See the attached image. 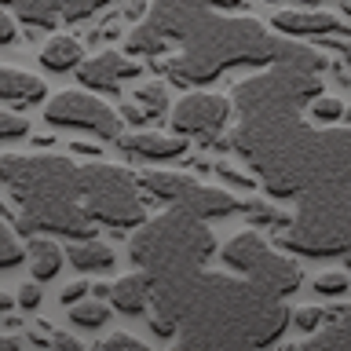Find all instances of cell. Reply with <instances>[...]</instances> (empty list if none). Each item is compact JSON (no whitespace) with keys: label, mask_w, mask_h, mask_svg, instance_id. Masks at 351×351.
Segmentation results:
<instances>
[{"label":"cell","mask_w":351,"mask_h":351,"mask_svg":"<svg viewBox=\"0 0 351 351\" xmlns=\"http://www.w3.org/2000/svg\"><path fill=\"white\" fill-rule=\"evenodd\" d=\"M289 318L285 296H274L241 274H213L202 267L191 278L150 289V329L165 340L176 337L180 348H271L289 329Z\"/></svg>","instance_id":"cell-1"},{"label":"cell","mask_w":351,"mask_h":351,"mask_svg":"<svg viewBox=\"0 0 351 351\" xmlns=\"http://www.w3.org/2000/svg\"><path fill=\"white\" fill-rule=\"evenodd\" d=\"M230 147L274 197H300L311 186H351V128H311L300 110L238 117Z\"/></svg>","instance_id":"cell-2"},{"label":"cell","mask_w":351,"mask_h":351,"mask_svg":"<svg viewBox=\"0 0 351 351\" xmlns=\"http://www.w3.org/2000/svg\"><path fill=\"white\" fill-rule=\"evenodd\" d=\"M161 73L180 88H208L230 70L252 66H300V70L322 73L326 70V55L300 44L293 37L263 29V22L249 15H230V11H205L191 29L180 37V44L158 59Z\"/></svg>","instance_id":"cell-3"},{"label":"cell","mask_w":351,"mask_h":351,"mask_svg":"<svg viewBox=\"0 0 351 351\" xmlns=\"http://www.w3.org/2000/svg\"><path fill=\"white\" fill-rule=\"evenodd\" d=\"M0 186L15 202L19 234L92 238L95 223L81 202V165L62 154H4Z\"/></svg>","instance_id":"cell-4"},{"label":"cell","mask_w":351,"mask_h":351,"mask_svg":"<svg viewBox=\"0 0 351 351\" xmlns=\"http://www.w3.org/2000/svg\"><path fill=\"white\" fill-rule=\"evenodd\" d=\"M216 252V238L208 230V219L186 213L180 205H169V213L143 219L128 241V256L150 278V289L180 278H191Z\"/></svg>","instance_id":"cell-5"},{"label":"cell","mask_w":351,"mask_h":351,"mask_svg":"<svg viewBox=\"0 0 351 351\" xmlns=\"http://www.w3.org/2000/svg\"><path fill=\"white\" fill-rule=\"evenodd\" d=\"M278 245L296 256H344L351 249V186H311L296 197Z\"/></svg>","instance_id":"cell-6"},{"label":"cell","mask_w":351,"mask_h":351,"mask_svg":"<svg viewBox=\"0 0 351 351\" xmlns=\"http://www.w3.org/2000/svg\"><path fill=\"white\" fill-rule=\"evenodd\" d=\"M81 202L92 223L110 230H136L147 219V194L136 172L106 161L81 165Z\"/></svg>","instance_id":"cell-7"},{"label":"cell","mask_w":351,"mask_h":351,"mask_svg":"<svg viewBox=\"0 0 351 351\" xmlns=\"http://www.w3.org/2000/svg\"><path fill=\"white\" fill-rule=\"evenodd\" d=\"M322 95V81L311 70L300 66H263L252 77H245L234 88V114L256 117V114H289V110L311 106V99Z\"/></svg>","instance_id":"cell-8"},{"label":"cell","mask_w":351,"mask_h":351,"mask_svg":"<svg viewBox=\"0 0 351 351\" xmlns=\"http://www.w3.org/2000/svg\"><path fill=\"white\" fill-rule=\"evenodd\" d=\"M238 0H154L147 19L136 22L125 37V51L136 59L158 62L161 55H169L180 37L194 26L205 11H230Z\"/></svg>","instance_id":"cell-9"},{"label":"cell","mask_w":351,"mask_h":351,"mask_svg":"<svg viewBox=\"0 0 351 351\" xmlns=\"http://www.w3.org/2000/svg\"><path fill=\"white\" fill-rule=\"evenodd\" d=\"M219 256H223V263L234 274L263 285V289H271L274 296H289V293L300 289V282H304L300 263H293L289 256H282V252L274 249L260 230H252V227L230 238Z\"/></svg>","instance_id":"cell-10"},{"label":"cell","mask_w":351,"mask_h":351,"mask_svg":"<svg viewBox=\"0 0 351 351\" xmlns=\"http://www.w3.org/2000/svg\"><path fill=\"white\" fill-rule=\"evenodd\" d=\"M136 180H139L147 197H158L165 205H180V208H186V213H194L202 219H227L241 208V202L234 194L219 191V186H205V183H197L183 172L147 169V172H139Z\"/></svg>","instance_id":"cell-11"},{"label":"cell","mask_w":351,"mask_h":351,"mask_svg":"<svg viewBox=\"0 0 351 351\" xmlns=\"http://www.w3.org/2000/svg\"><path fill=\"white\" fill-rule=\"evenodd\" d=\"M44 121L51 128L88 132V136H99L106 143L121 139V114L114 106H106L103 99H95L92 92H59L44 103Z\"/></svg>","instance_id":"cell-12"},{"label":"cell","mask_w":351,"mask_h":351,"mask_svg":"<svg viewBox=\"0 0 351 351\" xmlns=\"http://www.w3.org/2000/svg\"><path fill=\"white\" fill-rule=\"evenodd\" d=\"M230 117H234V103L216 92H191L176 103V110H169L172 132L197 143H216L230 125Z\"/></svg>","instance_id":"cell-13"},{"label":"cell","mask_w":351,"mask_h":351,"mask_svg":"<svg viewBox=\"0 0 351 351\" xmlns=\"http://www.w3.org/2000/svg\"><path fill=\"white\" fill-rule=\"evenodd\" d=\"M106 4H114V0H0V8H8L26 26L40 29H55L59 22H81L103 11Z\"/></svg>","instance_id":"cell-14"},{"label":"cell","mask_w":351,"mask_h":351,"mask_svg":"<svg viewBox=\"0 0 351 351\" xmlns=\"http://www.w3.org/2000/svg\"><path fill=\"white\" fill-rule=\"evenodd\" d=\"M143 73V62L136 59V55L128 51H99L92 55V59H84L81 66H77V81H81V88H88V92H117L125 81H136V77Z\"/></svg>","instance_id":"cell-15"},{"label":"cell","mask_w":351,"mask_h":351,"mask_svg":"<svg viewBox=\"0 0 351 351\" xmlns=\"http://www.w3.org/2000/svg\"><path fill=\"white\" fill-rule=\"evenodd\" d=\"M271 29L282 33V37H293V40H304V37H318V40L351 37L344 19L329 15V11H278V15L271 19Z\"/></svg>","instance_id":"cell-16"},{"label":"cell","mask_w":351,"mask_h":351,"mask_svg":"<svg viewBox=\"0 0 351 351\" xmlns=\"http://www.w3.org/2000/svg\"><path fill=\"white\" fill-rule=\"evenodd\" d=\"M117 147L125 150L128 158H136V161H176V158H183V154H186L191 143H186V136H180V132L165 136V132L139 128V132H132V136L121 132Z\"/></svg>","instance_id":"cell-17"},{"label":"cell","mask_w":351,"mask_h":351,"mask_svg":"<svg viewBox=\"0 0 351 351\" xmlns=\"http://www.w3.org/2000/svg\"><path fill=\"white\" fill-rule=\"evenodd\" d=\"M66 260L70 267H77L81 274H106L117 267V252L99 238H73L66 245Z\"/></svg>","instance_id":"cell-18"},{"label":"cell","mask_w":351,"mask_h":351,"mask_svg":"<svg viewBox=\"0 0 351 351\" xmlns=\"http://www.w3.org/2000/svg\"><path fill=\"white\" fill-rule=\"evenodd\" d=\"M44 95H48V84L37 73L15 70V66H0V103L29 106V103H40Z\"/></svg>","instance_id":"cell-19"},{"label":"cell","mask_w":351,"mask_h":351,"mask_svg":"<svg viewBox=\"0 0 351 351\" xmlns=\"http://www.w3.org/2000/svg\"><path fill=\"white\" fill-rule=\"evenodd\" d=\"M110 304L125 315H147L150 311V278L143 271L117 278L110 285Z\"/></svg>","instance_id":"cell-20"},{"label":"cell","mask_w":351,"mask_h":351,"mask_svg":"<svg viewBox=\"0 0 351 351\" xmlns=\"http://www.w3.org/2000/svg\"><path fill=\"white\" fill-rule=\"evenodd\" d=\"M81 62H84V44L77 37H70V33L51 37L48 44H44V51H40V66L48 73H70Z\"/></svg>","instance_id":"cell-21"},{"label":"cell","mask_w":351,"mask_h":351,"mask_svg":"<svg viewBox=\"0 0 351 351\" xmlns=\"http://www.w3.org/2000/svg\"><path fill=\"white\" fill-rule=\"evenodd\" d=\"M26 260H29L33 278L48 282V278H55V274L66 267V249L59 245V241H51V238H29L26 241Z\"/></svg>","instance_id":"cell-22"},{"label":"cell","mask_w":351,"mask_h":351,"mask_svg":"<svg viewBox=\"0 0 351 351\" xmlns=\"http://www.w3.org/2000/svg\"><path fill=\"white\" fill-rule=\"evenodd\" d=\"M304 348H307V351H333V348L351 351V307H344V311H340L326 329L318 326V333L307 340Z\"/></svg>","instance_id":"cell-23"},{"label":"cell","mask_w":351,"mask_h":351,"mask_svg":"<svg viewBox=\"0 0 351 351\" xmlns=\"http://www.w3.org/2000/svg\"><path fill=\"white\" fill-rule=\"evenodd\" d=\"M70 322L77 329H103L110 322V307L99 296H84V300L70 304Z\"/></svg>","instance_id":"cell-24"},{"label":"cell","mask_w":351,"mask_h":351,"mask_svg":"<svg viewBox=\"0 0 351 351\" xmlns=\"http://www.w3.org/2000/svg\"><path fill=\"white\" fill-rule=\"evenodd\" d=\"M136 103L143 106V114H147L150 121L154 117H165L169 114V84L165 81H147L143 88H136Z\"/></svg>","instance_id":"cell-25"},{"label":"cell","mask_w":351,"mask_h":351,"mask_svg":"<svg viewBox=\"0 0 351 351\" xmlns=\"http://www.w3.org/2000/svg\"><path fill=\"white\" fill-rule=\"evenodd\" d=\"M238 213L245 216L252 227H285V223H289V216L278 213V208L267 205V202H241Z\"/></svg>","instance_id":"cell-26"},{"label":"cell","mask_w":351,"mask_h":351,"mask_svg":"<svg viewBox=\"0 0 351 351\" xmlns=\"http://www.w3.org/2000/svg\"><path fill=\"white\" fill-rule=\"evenodd\" d=\"M26 260V245L19 241V234L11 230L4 219H0V271H11Z\"/></svg>","instance_id":"cell-27"},{"label":"cell","mask_w":351,"mask_h":351,"mask_svg":"<svg viewBox=\"0 0 351 351\" xmlns=\"http://www.w3.org/2000/svg\"><path fill=\"white\" fill-rule=\"evenodd\" d=\"M311 117L318 121V125H337L340 117H344V103L333 95H315L311 99Z\"/></svg>","instance_id":"cell-28"},{"label":"cell","mask_w":351,"mask_h":351,"mask_svg":"<svg viewBox=\"0 0 351 351\" xmlns=\"http://www.w3.org/2000/svg\"><path fill=\"white\" fill-rule=\"evenodd\" d=\"M315 289L322 296H344L351 289V274L348 271H322L315 278Z\"/></svg>","instance_id":"cell-29"},{"label":"cell","mask_w":351,"mask_h":351,"mask_svg":"<svg viewBox=\"0 0 351 351\" xmlns=\"http://www.w3.org/2000/svg\"><path fill=\"white\" fill-rule=\"evenodd\" d=\"M22 136H29V121L0 106V143H8V139H22Z\"/></svg>","instance_id":"cell-30"},{"label":"cell","mask_w":351,"mask_h":351,"mask_svg":"<svg viewBox=\"0 0 351 351\" xmlns=\"http://www.w3.org/2000/svg\"><path fill=\"white\" fill-rule=\"evenodd\" d=\"M289 322L296 329H304V333H311V329H318V326L326 322V311H322V307H296Z\"/></svg>","instance_id":"cell-31"},{"label":"cell","mask_w":351,"mask_h":351,"mask_svg":"<svg viewBox=\"0 0 351 351\" xmlns=\"http://www.w3.org/2000/svg\"><path fill=\"white\" fill-rule=\"evenodd\" d=\"M99 351H147V344H143V340H136V337H128V333H114V337H103L95 344Z\"/></svg>","instance_id":"cell-32"},{"label":"cell","mask_w":351,"mask_h":351,"mask_svg":"<svg viewBox=\"0 0 351 351\" xmlns=\"http://www.w3.org/2000/svg\"><path fill=\"white\" fill-rule=\"evenodd\" d=\"M15 304L26 307V311H33V307H40V285L37 282H22L19 293H15Z\"/></svg>","instance_id":"cell-33"},{"label":"cell","mask_w":351,"mask_h":351,"mask_svg":"<svg viewBox=\"0 0 351 351\" xmlns=\"http://www.w3.org/2000/svg\"><path fill=\"white\" fill-rule=\"evenodd\" d=\"M88 293H92V289H88V282H73V285H66V289L59 293V300L70 307V304H77V300H84Z\"/></svg>","instance_id":"cell-34"},{"label":"cell","mask_w":351,"mask_h":351,"mask_svg":"<svg viewBox=\"0 0 351 351\" xmlns=\"http://www.w3.org/2000/svg\"><path fill=\"white\" fill-rule=\"evenodd\" d=\"M15 40V15L8 8H0V44H11Z\"/></svg>","instance_id":"cell-35"},{"label":"cell","mask_w":351,"mask_h":351,"mask_svg":"<svg viewBox=\"0 0 351 351\" xmlns=\"http://www.w3.org/2000/svg\"><path fill=\"white\" fill-rule=\"evenodd\" d=\"M117 114H121V121H128V125H136V128H143V125H147V114H143V106L136 103V106H121L117 110Z\"/></svg>","instance_id":"cell-36"},{"label":"cell","mask_w":351,"mask_h":351,"mask_svg":"<svg viewBox=\"0 0 351 351\" xmlns=\"http://www.w3.org/2000/svg\"><path fill=\"white\" fill-rule=\"evenodd\" d=\"M219 176H223L227 183H238V186H252V183H256L252 176H241V172H234V169H230V165H219Z\"/></svg>","instance_id":"cell-37"},{"label":"cell","mask_w":351,"mask_h":351,"mask_svg":"<svg viewBox=\"0 0 351 351\" xmlns=\"http://www.w3.org/2000/svg\"><path fill=\"white\" fill-rule=\"evenodd\" d=\"M51 344H55V348H73V351H81V340H73V337H66V333H55Z\"/></svg>","instance_id":"cell-38"},{"label":"cell","mask_w":351,"mask_h":351,"mask_svg":"<svg viewBox=\"0 0 351 351\" xmlns=\"http://www.w3.org/2000/svg\"><path fill=\"white\" fill-rule=\"evenodd\" d=\"M22 344H26V340H19V337H4V333H0V348H22Z\"/></svg>","instance_id":"cell-39"},{"label":"cell","mask_w":351,"mask_h":351,"mask_svg":"<svg viewBox=\"0 0 351 351\" xmlns=\"http://www.w3.org/2000/svg\"><path fill=\"white\" fill-rule=\"evenodd\" d=\"M92 296H99V300H110V285H103V282L92 285Z\"/></svg>","instance_id":"cell-40"},{"label":"cell","mask_w":351,"mask_h":351,"mask_svg":"<svg viewBox=\"0 0 351 351\" xmlns=\"http://www.w3.org/2000/svg\"><path fill=\"white\" fill-rule=\"evenodd\" d=\"M11 307H15V296H11V293H0V311H11Z\"/></svg>","instance_id":"cell-41"},{"label":"cell","mask_w":351,"mask_h":351,"mask_svg":"<svg viewBox=\"0 0 351 351\" xmlns=\"http://www.w3.org/2000/svg\"><path fill=\"white\" fill-rule=\"evenodd\" d=\"M344 256H348V260H351V249H348V252H344Z\"/></svg>","instance_id":"cell-42"},{"label":"cell","mask_w":351,"mask_h":351,"mask_svg":"<svg viewBox=\"0 0 351 351\" xmlns=\"http://www.w3.org/2000/svg\"><path fill=\"white\" fill-rule=\"evenodd\" d=\"M307 4H315V0H307Z\"/></svg>","instance_id":"cell-43"}]
</instances>
